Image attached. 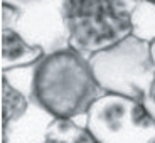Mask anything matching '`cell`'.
Segmentation results:
<instances>
[{
    "label": "cell",
    "instance_id": "obj_1",
    "mask_svg": "<svg viewBox=\"0 0 155 143\" xmlns=\"http://www.w3.org/2000/svg\"><path fill=\"white\" fill-rule=\"evenodd\" d=\"M105 94L89 59L73 47L46 54L37 62L32 99L58 120L84 115Z\"/></svg>",
    "mask_w": 155,
    "mask_h": 143
},
{
    "label": "cell",
    "instance_id": "obj_2",
    "mask_svg": "<svg viewBox=\"0 0 155 143\" xmlns=\"http://www.w3.org/2000/svg\"><path fill=\"white\" fill-rule=\"evenodd\" d=\"M142 0H62L69 47L84 57L132 35V14Z\"/></svg>",
    "mask_w": 155,
    "mask_h": 143
},
{
    "label": "cell",
    "instance_id": "obj_3",
    "mask_svg": "<svg viewBox=\"0 0 155 143\" xmlns=\"http://www.w3.org/2000/svg\"><path fill=\"white\" fill-rule=\"evenodd\" d=\"M89 66L105 93L133 99H142L155 79L150 44L133 35L93 54Z\"/></svg>",
    "mask_w": 155,
    "mask_h": 143
},
{
    "label": "cell",
    "instance_id": "obj_4",
    "mask_svg": "<svg viewBox=\"0 0 155 143\" xmlns=\"http://www.w3.org/2000/svg\"><path fill=\"white\" fill-rule=\"evenodd\" d=\"M88 132L98 143H153L155 120L142 99L106 93L88 109Z\"/></svg>",
    "mask_w": 155,
    "mask_h": 143
},
{
    "label": "cell",
    "instance_id": "obj_5",
    "mask_svg": "<svg viewBox=\"0 0 155 143\" xmlns=\"http://www.w3.org/2000/svg\"><path fill=\"white\" fill-rule=\"evenodd\" d=\"M2 29H14L46 54L69 47L62 0H2Z\"/></svg>",
    "mask_w": 155,
    "mask_h": 143
},
{
    "label": "cell",
    "instance_id": "obj_6",
    "mask_svg": "<svg viewBox=\"0 0 155 143\" xmlns=\"http://www.w3.org/2000/svg\"><path fill=\"white\" fill-rule=\"evenodd\" d=\"M58 121L35 99H31L27 111L2 125V143H46L51 126Z\"/></svg>",
    "mask_w": 155,
    "mask_h": 143
},
{
    "label": "cell",
    "instance_id": "obj_7",
    "mask_svg": "<svg viewBox=\"0 0 155 143\" xmlns=\"http://www.w3.org/2000/svg\"><path fill=\"white\" fill-rule=\"evenodd\" d=\"M44 56L42 49L31 46L14 29H2V71L37 64Z\"/></svg>",
    "mask_w": 155,
    "mask_h": 143
},
{
    "label": "cell",
    "instance_id": "obj_8",
    "mask_svg": "<svg viewBox=\"0 0 155 143\" xmlns=\"http://www.w3.org/2000/svg\"><path fill=\"white\" fill-rule=\"evenodd\" d=\"M132 35L143 42H155V4L142 0L132 14Z\"/></svg>",
    "mask_w": 155,
    "mask_h": 143
},
{
    "label": "cell",
    "instance_id": "obj_9",
    "mask_svg": "<svg viewBox=\"0 0 155 143\" xmlns=\"http://www.w3.org/2000/svg\"><path fill=\"white\" fill-rule=\"evenodd\" d=\"M46 143H98L88 128H81L69 120H58L49 130Z\"/></svg>",
    "mask_w": 155,
    "mask_h": 143
},
{
    "label": "cell",
    "instance_id": "obj_10",
    "mask_svg": "<svg viewBox=\"0 0 155 143\" xmlns=\"http://www.w3.org/2000/svg\"><path fill=\"white\" fill-rule=\"evenodd\" d=\"M31 99L12 88L7 81L2 79V125L19 118L27 111Z\"/></svg>",
    "mask_w": 155,
    "mask_h": 143
},
{
    "label": "cell",
    "instance_id": "obj_11",
    "mask_svg": "<svg viewBox=\"0 0 155 143\" xmlns=\"http://www.w3.org/2000/svg\"><path fill=\"white\" fill-rule=\"evenodd\" d=\"M35 67H37V64L20 66V67H14V69L2 71V79L7 81L12 88H15L24 96H27L29 99H32V96H34Z\"/></svg>",
    "mask_w": 155,
    "mask_h": 143
},
{
    "label": "cell",
    "instance_id": "obj_12",
    "mask_svg": "<svg viewBox=\"0 0 155 143\" xmlns=\"http://www.w3.org/2000/svg\"><path fill=\"white\" fill-rule=\"evenodd\" d=\"M142 103L145 105V108L148 109V113H150L152 118L155 120V79H153V83L150 84L148 91L145 93V96L142 98Z\"/></svg>",
    "mask_w": 155,
    "mask_h": 143
},
{
    "label": "cell",
    "instance_id": "obj_13",
    "mask_svg": "<svg viewBox=\"0 0 155 143\" xmlns=\"http://www.w3.org/2000/svg\"><path fill=\"white\" fill-rule=\"evenodd\" d=\"M150 47H152V54H153V59H155V42H152Z\"/></svg>",
    "mask_w": 155,
    "mask_h": 143
},
{
    "label": "cell",
    "instance_id": "obj_14",
    "mask_svg": "<svg viewBox=\"0 0 155 143\" xmlns=\"http://www.w3.org/2000/svg\"><path fill=\"white\" fill-rule=\"evenodd\" d=\"M148 2H153V4H155V0H148Z\"/></svg>",
    "mask_w": 155,
    "mask_h": 143
},
{
    "label": "cell",
    "instance_id": "obj_15",
    "mask_svg": "<svg viewBox=\"0 0 155 143\" xmlns=\"http://www.w3.org/2000/svg\"><path fill=\"white\" fill-rule=\"evenodd\" d=\"M153 143H155V140H153Z\"/></svg>",
    "mask_w": 155,
    "mask_h": 143
}]
</instances>
